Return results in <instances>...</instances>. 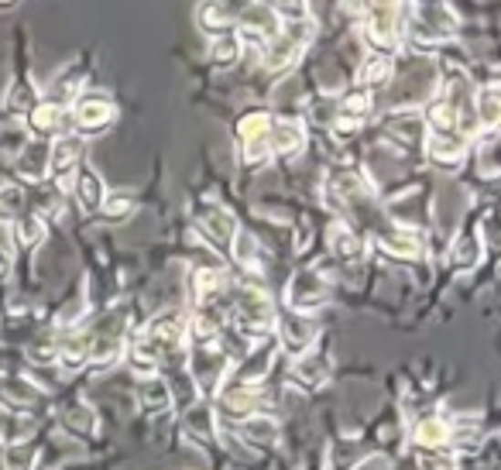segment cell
I'll list each match as a JSON object with an SVG mask.
<instances>
[{
    "instance_id": "cell-1",
    "label": "cell",
    "mask_w": 501,
    "mask_h": 470,
    "mask_svg": "<svg viewBox=\"0 0 501 470\" xmlns=\"http://www.w3.org/2000/svg\"><path fill=\"white\" fill-rule=\"evenodd\" d=\"M227 323L247 340H265V337H275L278 316H275V306L265 288L255 282H241V286H230Z\"/></svg>"
},
{
    "instance_id": "cell-2",
    "label": "cell",
    "mask_w": 501,
    "mask_h": 470,
    "mask_svg": "<svg viewBox=\"0 0 501 470\" xmlns=\"http://www.w3.org/2000/svg\"><path fill=\"white\" fill-rule=\"evenodd\" d=\"M272 128L275 114L272 110H247L237 120V158H241L244 169H258L272 158Z\"/></svg>"
},
{
    "instance_id": "cell-3",
    "label": "cell",
    "mask_w": 501,
    "mask_h": 470,
    "mask_svg": "<svg viewBox=\"0 0 501 470\" xmlns=\"http://www.w3.org/2000/svg\"><path fill=\"white\" fill-rule=\"evenodd\" d=\"M117 120V103L107 97V93H79L76 100L69 103V124L72 134H79L83 141L93 138V134H103L107 128H114Z\"/></svg>"
},
{
    "instance_id": "cell-4",
    "label": "cell",
    "mask_w": 501,
    "mask_h": 470,
    "mask_svg": "<svg viewBox=\"0 0 501 470\" xmlns=\"http://www.w3.org/2000/svg\"><path fill=\"white\" fill-rule=\"evenodd\" d=\"M327 302H329V286L319 271L299 268L292 278H288V288H286L288 313L309 316V313H316V309H323Z\"/></svg>"
},
{
    "instance_id": "cell-5",
    "label": "cell",
    "mask_w": 501,
    "mask_h": 470,
    "mask_svg": "<svg viewBox=\"0 0 501 470\" xmlns=\"http://www.w3.org/2000/svg\"><path fill=\"white\" fill-rule=\"evenodd\" d=\"M193 224H196L203 241L214 244L216 251H227L234 234L241 230L237 227V216L230 214L227 206H220V203H200V206L193 210Z\"/></svg>"
},
{
    "instance_id": "cell-6",
    "label": "cell",
    "mask_w": 501,
    "mask_h": 470,
    "mask_svg": "<svg viewBox=\"0 0 501 470\" xmlns=\"http://www.w3.org/2000/svg\"><path fill=\"white\" fill-rule=\"evenodd\" d=\"M278 31H282V21L265 7V4H258L255 0V7H247L241 17H237V28H234V35L241 38L244 48H265L268 42H275L278 38Z\"/></svg>"
},
{
    "instance_id": "cell-7",
    "label": "cell",
    "mask_w": 501,
    "mask_h": 470,
    "mask_svg": "<svg viewBox=\"0 0 501 470\" xmlns=\"http://www.w3.org/2000/svg\"><path fill=\"white\" fill-rule=\"evenodd\" d=\"M183 337H186V316L179 309H169V313H158L155 319H148L141 340L151 354H169V350H179L183 347Z\"/></svg>"
},
{
    "instance_id": "cell-8",
    "label": "cell",
    "mask_w": 501,
    "mask_h": 470,
    "mask_svg": "<svg viewBox=\"0 0 501 470\" xmlns=\"http://www.w3.org/2000/svg\"><path fill=\"white\" fill-rule=\"evenodd\" d=\"M381 131L391 141V148H423V141H426V124H423L419 107H399V110L385 114Z\"/></svg>"
},
{
    "instance_id": "cell-9",
    "label": "cell",
    "mask_w": 501,
    "mask_h": 470,
    "mask_svg": "<svg viewBox=\"0 0 501 470\" xmlns=\"http://www.w3.org/2000/svg\"><path fill=\"white\" fill-rule=\"evenodd\" d=\"M83 151H87V141L79 134H58L56 141L48 144V175L58 183V189L69 185L72 172H79Z\"/></svg>"
},
{
    "instance_id": "cell-10",
    "label": "cell",
    "mask_w": 501,
    "mask_h": 470,
    "mask_svg": "<svg viewBox=\"0 0 501 470\" xmlns=\"http://www.w3.org/2000/svg\"><path fill=\"white\" fill-rule=\"evenodd\" d=\"M374 244H378L388 257H399V261H415V257L426 255V237L415 227H405V224H391V227L378 230V234H374Z\"/></svg>"
},
{
    "instance_id": "cell-11",
    "label": "cell",
    "mask_w": 501,
    "mask_h": 470,
    "mask_svg": "<svg viewBox=\"0 0 501 470\" xmlns=\"http://www.w3.org/2000/svg\"><path fill=\"white\" fill-rule=\"evenodd\" d=\"M423 151H426L430 165H436V169L444 172H457L467 162V155H471V141H464L460 134H426Z\"/></svg>"
},
{
    "instance_id": "cell-12",
    "label": "cell",
    "mask_w": 501,
    "mask_h": 470,
    "mask_svg": "<svg viewBox=\"0 0 501 470\" xmlns=\"http://www.w3.org/2000/svg\"><path fill=\"white\" fill-rule=\"evenodd\" d=\"M28 131L38 138V141H45V138H52L56 141L58 134H66V124H69V107H62V103L56 100H38L35 107L28 110Z\"/></svg>"
},
{
    "instance_id": "cell-13",
    "label": "cell",
    "mask_w": 501,
    "mask_h": 470,
    "mask_svg": "<svg viewBox=\"0 0 501 470\" xmlns=\"http://www.w3.org/2000/svg\"><path fill=\"white\" fill-rule=\"evenodd\" d=\"M306 120H292V117H275V128H272V158L275 162H292V158L302 155L306 148Z\"/></svg>"
},
{
    "instance_id": "cell-14",
    "label": "cell",
    "mask_w": 501,
    "mask_h": 470,
    "mask_svg": "<svg viewBox=\"0 0 501 470\" xmlns=\"http://www.w3.org/2000/svg\"><path fill=\"white\" fill-rule=\"evenodd\" d=\"M189 292L196 306H210V302H224L230 296V278L224 268H193L189 275Z\"/></svg>"
},
{
    "instance_id": "cell-15",
    "label": "cell",
    "mask_w": 501,
    "mask_h": 470,
    "mask_svg": "<svg viewBox=\"0 0 501 470\" xmlns=\"http://www.w3.org/2000/svg\"><path fill=\"white\" fill-rule=\"evenodd\" d=\"M261 405V388L258 385H241V381H224L220 388V409L230 419H251Z\"/></svg>"
},
{
    "instance_id": "cell-16",
    "label": "cell",
    "mask_w": 501,
    "mask_h": 470,
    "mask_svg": "<svg viewBox=\"0 0 501 470\" xmlns=\"http://www.w3.org/2000/svg\"><path fill=\"white\" fill-rule=\"evenodd\" d=\"M15 175L21 183L38 185L48 179V141H28L15 158Z\"/></svg>"
},
{
    "instance_id": "cell-17",
    "label": "cell",
    "mask_w": 501,
    "mask_h": 470,
    "mask_svg": "<svg viewBox=\"0 0 501 470\" xmlns=\"http://www.w3.org/2000/svg\"><path fill=\"white\" fill-rule=\"evenodd\" d=\"M72 196H76V203H79L83 214H97L103 196H107V185H103L100 172L89 169V165H79L76 179H72Z\"/></svg>"
},
{
    "instance_id": "cell-18",
    "label": "cell",
    "mask_w": 501,
    "mask_h": 470,
    "mask_svg": "<svg viewBox=\"0 0 501 470\" xmlns=\"http://www.w3.org/2000/svg\"><path fill=\"white\" fill-rule=\"evenodd\" d=\"M474 117H477V138L481 134H495L501 120V93L495 83L474 89Z\"/></svg>"
},
{
    "instance_id": "cell-19",
    "label": "cell",
    "mask_w": 501,
    "mask_h": 470,
    "mask_svg": "<svg viewBox=\"0 0 501 470\" xmlns=\"http://www.w3.org/2000/svg\"><path fill=\"white\" fill-rule=\"evenodd\" d=\"M329 378V360L323 354H302L296 364H292V374H288V381L302 392H313V388L327 385Z\"/></svg>"
},
{
    "instance_id": "cell-20",
    "label": "cell",
    "mask_w": 501,
    "mask_h": 470,
    "mask_svg": "<svg viewBox=\"0 0 501 470\" xmlns=\"http://www.w3.org/2000/svg\"><path fill=\"white\" fill-rule=\"evenodd\" d=\"M316 340V323L309 319V316H288V319H282V347H286L288 354H309V347H313Z\"/></svg>"
},
{
    "instance_id": "cell-21",
    "label": "cell",
    "mask_w": 501,
    "mask_h": 470,
    "mask_svg": "<svg viewBox=\"0 0 501 470\" xmlns=\"http://www.w3.org/2000/svg\"><path fill=\"white\" fill-rule=\"evenodd\" d=\"M196 25H200L206 35H227V31L237 28V17L230 15L227 7L220 4V0H200V7H196Z\"/></svg>"
},
{
    "instance_id": "cell-22",
    "label": "cell",
    "mask_w": 501,
    "mask_h": 470,
    "mask_svg": "<svg viewBox=\"0 0 501 470\" xmlns=\"http://www.w3.org/2000/svg\"><path fill=\"white\" fill-rule=\"evenodd\" d=\"M329 251L337 261H358L364 255V241H360L354 227L347 224V220H337L333 227H329Z\"/></svg>"
},
{
    "instance_id": "cell-23",
    "label": "cell",
    "mask_w": 501,
    "mask_h": 470,
    "mask_svg": "<svg viewBox=\"0 0 501 470\" xmlns=\"http://www.w3.org/2000/svg\"><path fill=\"white\" fill-rule=\"evenodd\" d=\"M412 443L419 450H446V443H450V426H446L440 415H426V419H419L412 429Z\"/></svg>"
},
{
    "instance_id": "cell-24",
    "label": "cell",
    "mask_w": 501,
    "mask_h": 470,
    "mask_svg": "<svg viewBox=\"0 0 501 470\" xmlns=\"http://www.w3.org/2000/svg\"><path fill=\"white\" fill-rule=\"evenodd\" d=\"M481 255H485L481 234H477V230H464L457 241H454V247H450V265L460 271L477 268V265H481Z\"/></svg>"
},
{
    "instance_id": "cell-25",
    "label": "cell",
    "mask_w": 501,
    "mask_h": 470,
    "mask_svg": "<svg viewBox=\"0 0 501 470\" xmlns=\"http://www.w3.org/2000/svg\"><path fill=\"white\" fill-rule=\"evenodd\" d=\"M391 56H381V52H371L368 58H360V69H358V86L364 89H378V86H385L391 79Z\"/></svg>"
},
{
    "instance_id": "cell-26",
    "label": "cell",
    "mask_w": 501,
    "mask_h": 470,
    "mask_svg": "<svg viewBox=\"0 0 501 470\" xmlns=\"http://www.w3.org/2000/svg\"><path fill=\"white\" fill-rule=\"evenodd\" d=\"M337 114L364 124V120L374 114V93L364 89V86H350L344 97H340V103H337Z\"/></svg>"
},
{
    "instance_id": "cell-27",
    "label": "cell",
    "mask_w": 501,
    "mask_h": 470,
    "mask_svg": "<svg viewBox=\"0 0 501 470\" xmlns=\"http://www.w3.org/2000/svg\"><path fill=\"white\" fill-rule=\"evenodd\" d=\"M11 237H15L21 247H42L45 237H48V224H45L42 214H21L17 216L15 230H11Z\"/></svg>"
},
{
    "instance_id": "cell-28",
    "label": "cell",
    "mask_w": 501,
    "mask_h": 470,
    "mask_svg": "<svg viewBox=\"0 0 501 470\" xmlns=\"http://www.w3.org/2000/svg\"><path fill=\"white\" fill-rule=\"evenodd\" d=\"M241 56H244V45L234 31L216 35L214 45H210V62H214L216 69H234V66L241 62Z\"/></svg>"
},
{
    "instance_id": "cell-29",
    "label": "cell",
    "mask_w": 501,
    "mask_h": 470,
    "mask_svg": "<svg viewBox=\"0 0 501 470\" xmlns=\"http://www.w3.org/2000/svg\"><path fill=\"white\" fill-rule=\"evenodd\" d=\"M244 440L247 443H261V446H272L275 440H278V423H275V415H265V413H255L251 419H244Z\"/></svg>"
},
{
    "instance_id": "cell-30",
    "label": "cell",
    "mask_w": 501,
    "mask_h": 470,
    "mask_svg": "<svg viewBox=\"0 0 501 470\" xmlns=\"http://www.w3.org/2000/svg\"><path fill=\"white\" fill-rule=\"evenodd\" d=\"M0 402L11 413H25L38 402V388L28 385V381H0Z\"/></svg>"
},
{
    "instance_id": "cell-31",
    "label": "cell",
    "mask_w": 501,
    "mask_h": 470,
    "mask_svg": "<svg viewBox=\"0 0 501 470\" xmlns=\"http://www.w3.org/2000/svg\"><path fill=\"white\" fill-rule=\"evenodd\" d=\"M227 251L244 271H255L261 265V247H258V241H255V234H247V230H237V234H234V241H230Z\"/></svg>"
},
{
    "instance_id": "cell-32",
    "label": "cell",
    "mask_w": 501,
    "mask_h": 470,
    "mask_svg": "<svg viewBox=\"0 0 501 470\" xmlns=\"http://www.w3.org/2000/svg\"><path fill=\"white\" fill-rule=\"evenodd\" d=\"M138 399H141L144 409H151V413H162V409H169L172 405V388L165 385L162 378H141V385H138Z\"/></svg>"
},
{
    "instance_id": "cell-33",
    "label": "cell",
    "mask_w": 501,
    "mask_h": 470,
    "mask_svg": "<svg viewBox=\"0 0 501 470\" xmlns=\"http://www.w3.org/2000/svg\"><path fill=\"white\" fill-rule=\"evenodd\" d=\"M186 436L193 443H210L214 440V433H216V423H214V413L206 409V405H193L186 413Z\"/></svg>"
},
{
    "instance_id": "cell-34",
    "label": "cell",
    "mask_w": 501,
    "mask_h": 470,
    "mask_svg": "<svg viewBox=\"0 0 501 470\" xmlns=\"http://www.w3.org/2000/svg\"><path fill=\"white\" fill-rule=\"evenodd\" d=\"M272 11L282 25H292V21H309V11H306V0H258Z\"/></svg>"
},
{
    "instance_id": "cell-35",
    "label": "cell",
    "mask_w": 501,
    "mask_h": 470,
    "mask_svg": "<svg viewBox=\"0 0 501 470\" xmlns=\"http://www.w3.org/2000/svg\"><path fill=\"white\" fill-rule=\"evenodd\" d=\"M97 214H100L103 220H110V224H120V220H128V216L134 214V200H130V196H117V193H107Z\"/></svg>"
},
{
    "instance_id": "cell-36",
    "label": "cell",
    "mask_w": 501,
    "mask_h": 470,
    "mask_svg": "<svg viewBox=\"0 0 501 470\" xmlns=\"http://www.w3.org/2000/svg\"><path fill=\"white\" fill-rule=\"evenodd\" d=\"M28 433H31V419L21 413H11L7 423H4V443L15 446V443H28Z\"/></svg>"
},
{
    "instance_id": "cell-37",
    "label": "cell",
    "mask_w": 501,
    "mask_h": 470,
    "mask_svg": "<svg viewBox=\"0 0 501 470\" xmlns=\"http://www.w3.org/2000/svg\"><path fill=\"white\" fill-rule=\"evenodd\" d=\"M25 210V193L21 185H0V214L15 216Z\"/></svg>"
},
{
    "instance_id": "cell-38",
    "label": "cell",
    "mask_w": 501,
    "mask_h": 470,
    "mask_svg": "<svg viewBox=\"0 0 501 470\" xmlns=\"http://www.w3.org/2000/svg\"><path fill=\"white\" fill-rule=\"evenodd\" d=\"M360 131H364V124L360 120H350V117H333V124H329V134H333V141H354Z\"/></svg>"
},
{
    "instance_id": "cell-39",
    "label": "cell",
    "mask_w": 501,
    "mask_h": 470,
    "mask_svg": "<svg viewBox=\"0 0 501 470\" xmlns=\"http://www.w3.org/2000/svg\"><path fill=\"white\" fill-rule=\"evenodd\" d=\"M38 100H42V97H38V93H35V89H31L28 83H17V86H15V93L7 97V110H25V114H28V110H31V107H35Z\"/></svg>"
},
{
    "instance_id": "cell-40",
    "label": "cell",
    "mask_w": 501,
    "mask_h": 470,
    "mask_svg": "<svg viewBox=\"0 0 501 470\" xmlns=\"http://www.w3.org/2000/svg\"><path fill=\"white\" fill-rule=\"evenodd\" d=\"M66 423H69L72 429H79V433H89V429L97 426V419H93V415H87V409H69Z\"/></svg>"
},
{
    "instance_id": "cell-41",
    "label": "cell",
    "mask_w": 501,
    "mask_h": 470,
    "mask_svg": "<svg viewBox=\"0 0 501 470\" xmlns=\"http://www.w3.org/2000/svg\"><path fill=\"white\" fill-rule=\"evenodd\" d=\"M354 470H391V460H388L385 454H374V456H368V460H360Z\"/></svg>"
},
{
    "instance_id": "cell-42",
    "label": "cell",
    "mask_w": 501,
    "mask_h": 470,
    "mask_svg": "<svg viewBox=\"0 0 501 470\" xmlns=\"http://www.w3.org/2000/svg\"><path fill=\"white\" fill-rule=\"evenodd\" d=\"M220 4H224V7H227L234 17H241L247 7H255V0H220Z\"/></svg>"
},
{
    "instance_id": "cell-43",
    "label": "cell",
    "mask_w": 501,
    "mask_h": 470,
    "mask_svg": "<svg viewBox=\"0 0 501 470\" xmlns=\"http://www.w3.org/2000/svg\"><path fill=\"white\" fill-rule=\"evenodd\" d=\"M7 275H11V255H7V251H0V282H4Z\"/></svg>"
},
{
    "instance_id": "cell-44",
    "label": "cell",
    "mask_w": 501,
    "mask_h": 470,
    "mask_svg": "<svg viewBox=\"0 0 501 470\" xmlns=\"http://www.w3.org/2000/svg\"><path fill=\"white\" fill-rule=\"evenodd\" d=\"M7 241H11V227L0 220V251H7Z\"/></svg>"
},
{
    "instance_id": "cell-45",
    "label": "cell",
    "mask_w": 501,
    "mask_h": 470,
    "mask_svg": "<svg viewBox=\"0 0 501 470\" xmlns=\"http://www.w3.org/2000/svg\"><path fill=\"white\" fill-rule=\"evenodd\" d=\"M0 4H7V0H0Z\"/></svg>"
}]
</instances>
